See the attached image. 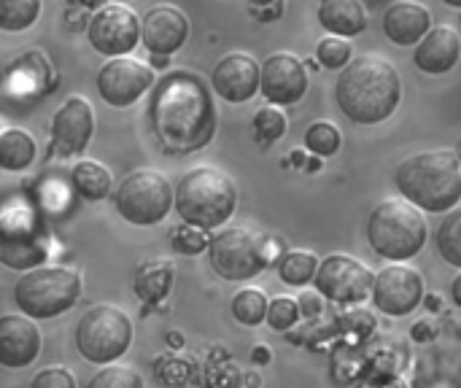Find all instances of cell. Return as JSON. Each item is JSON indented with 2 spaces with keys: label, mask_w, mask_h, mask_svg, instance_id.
I'll return each instance as SVG.
<instances>
[{
  "label": "cell",
  "mask_w": 461,
  "mask_h": 388,
  "mask_svg": "<svg viewBox=\"0 0 461 388\" xmlns=\"http://www.w3.org/2000/svg\"><path fill=\"white\" fill-rule=\"evenodd\" d=\"M461 57V38L459 32L451 24H438L432 27L419 43H416V54L413 62L421 73L429 76H443L451 73L459 65Z\"/></svg>",
  "instance_id": "ffe728a7"
},
{
  "label": "cell",
  "mask_w": 461,
  "mask_h": 388,
  "mask_svg": "<svg viewBox=\"0 0 461 388\" xmlns=\"http://www.w3.org/2000/svg\"><path fill=\"white\" fill-rule=\"evenodd\" d=\"M86 388H146L143 378L130 367H105L100 370Z\"/></svg>",
  "instance_id": "836d02e7"
},
{
  "label": "cell",
  "mask_w": 461,
  "mask_h": 388,
  "mask_svg": "<svg viewBox=\"0 0 461 388\" xmlns=\"http://www.w3.org/2000/svg\"><path fill=\"white\" fill-rule=\"evenodd\" d=\"M435 243H438L440 257H443L451 267L461 270V205L451 208V211L443 216V221H440V227H438V232H435Z\"/></svg>",
  "instance_id": "4316f807"
},
{
  "label": "cell",
  "mask_w": 461,
  "mask_h": 388,
  "mask_svg": "<svg viewBox=\"0 0 461 388\" xmlns=\"http://www.w3.org/2000/svg\"><path fill=\"white\" fill-rule=\"evenodd\" d=\"M400 197L427 213H448L461 203V165L454 151H421L394 173Z\"/></svg>",
  "instance_id": "3957f363"
},
{
  "label": "cell",
  "mask_w": 461,
  "mask_h": 388,
  "mask_svg": "<svg viewBox=\"0 0 461 388\" xmlns=\"http://www.w3.org/2000/svg\"><path fill=\"white\" fill-rule=\"evenodd\" d=\"M46 259V232L38 216L19 200L0 205V262L11 270H32Z\"/></svg>",
  "instance_id": "30bf717a"
},
{
  "label": "cell",
  "mask_w": 461,
  "mask_h": 388,
  "mask_svg": "<svg viewBox=\"0 0 461 388\" xmlns=\"http://www.w3.org/2000/svg\"><path fill=\"white\" fill-rule=\"evenodd\" d=\"M38 149L30 132L24 130H5L0 135V167L11 173H22L32 165Z\"/></svg>",
  "instance_id": "d4e9b609"
},
{
  "label": "cell",
  "mask_w": 461,
  "mask_h": 388,
  "mask_svg": "<svg viewBox=\"0 0 461 388\" xmlns=\"http://www.w3.org/2000/svg\"><path fill=\"white\" fill-rule=\"evenodd\" d=\"M41 354V332L24 313L0 316V367H30Z\"/></svg>",
  "instance_id": "d6986e66"
},
{
  "label": "cell",
  "mask_w": 461,
  "mask_h": 388,
  "mask_svg": "<svg viewBox=\"0 0 461 388\" xmlns=\"http://www.w3.org/2000/svg\"><path fill=\"white\" fill-rule=\"evenodd\" d=\"M173 278H176V267L173 262H165V259H154V262H143L138 270H135V281H132V289L135 294L154 305V302H162L170 289H173Z\"/></svg>",
  "instance_id": "603a6c76"
},
{
  "label": "cell",
  "mask_w": 461,
  "mask_h": 388,
  "mask_svg": "<svg viewBox=\"0 0 461 388\" xmlns=\"http://www.w3.org/2000/svg\"><path fill=\"white\" fill-rule=\"evenodd\" d=\"M132 321L113 305L89 308L76 327L78 354L92 365H111L122 359L132 346Z\"/></svg>",
  "instance_id": "ba28073f"
},
{
  "label": "cell",
  "mask_w": 461,
  "mask_h": 388,
  "mask_svg": "<svg viewBox=\"0 0 461 388\" xmlns=\"http://www.w3.org/2000/svg\"><path fill=\"white\" fill-rule=\"evenodd\" d=\"M316 270H319V257L313 251L294 248V251H284L278 259V275L289 286L311 284L316 278Z\"/></svg>",
  "instance_id": "484cf974"
},
{
  "label": "cell",
  "mask_w": 461,
  "mask_h": 388,
  "mask_svg": "<svg viewBox=\"0 0 461 388\" xmlns=\"http://www.w3.org/2000/svg\"><path fill=\"white\" fill-rule=\"evenodd\" d=\"M448 5H454V8H461V0H446Z\"/></svg>",
  "instance_id": "ab89813d"
},
{
  "label": "cell",
  "mask_w": 461,
  "mask_h": 388,
  "mask_svg": "<svg viewBox=\"0 0 461 388\" xmlns=\"http://www.w3.org/2000/svg\"><path fill=\"white\" fill-rule=\"evenodd\" d=\"M284 246L251 227H224L208 243L211 267L224 281H251L281 259Z\"/></svg>",
  "instance_id": "8992f818"
},
{
  "label": "cell",
  "mask_w": 461,
  "mask_h": 388,
  "mask_svg": "<svg viewBox=\"0 0 461 388\" xmlns=\"http://www.w3.org/2000/svg\"><path fill=\"white\" fill-rule=\"evenodd\" d=\"M451 297H454V302L461 308V270L459 275L454 278V284H451Z\"/></svg>",
  "instance_id": "74e56055"
},
{
  "label": "cell",
  "mask_w": 461,
  "mask_h": 388,
  "mask_svg": "<svg viewBox=\"0 0 461 388\" xmlns=\"http://www.w3.org/2000/svg\"><path fill=\"white\" fill-rule=\"evenodd\" d=\"M113 205L119 216L130 224L138 227H151L159 224L170 208H173V186L170 181L149 167L127 173L116 192H113Z\"/></svg>",
  "instance_id": "9c48e42d"
},
{
  "label": "cell",
  "mask_w": 461,
  "mask_h": 388,
  "mask_svg": "<svg viewBox=\"0 0 461 388\" xmlns=\"http://www.w3.org/2000/svg\"><path fill=\"white\" fill-rule=\"evenodd\" d=\"M254 362H270V354L265 348H257L254 351Z\"/></svg>",
  "instance_id": "f35d334b"
},
{
  "label": "cell",
  "mask_w": 461,
  "mask_h": 388,
  "mask_svg": "<svg viewBox=\"0 0 461 388\" xmlns=\"http://www.w3.org/2000/svg\"><path fill=\"white\" fill-rule=\"evenodd\" d=\"M316 16L330 35L354 38L367 30V8L362 0H321Z\"/></svg>",
  "instance_id": "7402d4cb"
},
{
  "label": "cell",
  "mask_w": 461,
  "mask_h": 388,
  "mask_svg": "<svg viewBox=\"0 0 461 388\" xmlns=\"http://www.w3.org/2000/svg\"><path fill=\"white\" fill-rule=\"evenodd\" d=\"M456 157H459V165H461V143H459V154H456Z\"/></svg>",
  "instance_id": "60d3db41"
},
{
  "label": "cell",
  "mask_w": 461,
  "mask_h": 388,
  "mask_svg": "<svg viewBox=\"0 0 461 388\" xmlns=\"http://www.w3.org/2000/svg\"><path fill=\"white\" fill-rule=\"evenodd\" d=\"M154 86V73L132 57H113L97 73V92L113 108H127Z\"/></svg>",
  "instance_id": "5bb4252c"
},
{
  "label": "cell",
  "mask_w": 461,
  "mask_h": 388,
  "mask_svg": "<svg viewBox=\"0 0 461 388\" xmlns=\"http://www.w3.org/2000/svg\"><path fill=\"white\" fill-rule=\"evenodd\" d=\"M370 297L375 308L392 319L411 316L424 302V275L405 262H389L375 273Z\"/></svg>",
  "instance_id": "7c38bea8"
},
{
  "label": "cell",
  "mask_w": 461,
  "mask_h": 388,
  "mask_svg": "<svg viewBox=\"0 0 461 388\" xmlns=\"http://www.w3.org/2000/svg\"><path fill=\"white\" fill-rule=\"evenodd\" d=\"M73 186L84 200L97 203V200H105L111 194L113 178H111L105 165H100L95 159H81L73 167Z\"/></svg>",
  "instance_id": "cb8c5ba5"
},
{
  "label": "cell",
  "mask_w": 461,
  "mask_h": 388,
  "mask_svg": "<svg viewBox=\"0 0 461 388\" xmlns=\"http://www.w3.org/2000/svg\"><path fill=\"white\" fill-rule=\"evenodd\" d=\"M351 43L348 38H340V35H327L319 41L316 46V59L321 68H330V70H343L348 62H351Z\"/></svg>",
  "instance_id": "4dcf8cb0"
},
{
  "label": "cell",
  "mask_w": 461,
  "mask_h": 388,
  "mask_svg": "<svg viewBox=\"0 0 461 388\" xmlns=\"http://www.w3.org/2000/svg\"><path fill=\"white\" fill-rule=\"evenodd\" d=\"M151 130L167 154H192L211 143L216 132V108L211 89L200 76L173 73L151 97Z\"/></svg>",
  "instance_id": "6da1fadb"
},
{
  "label": "cell",
  "mask_w": 461,
  "mask_h": 388,
  "mask_svg": "<svg viewBox=\"0 0 461 388\" xmlns=\"http://www.w3.org/2000/svg\"><path fill=\"white\" fill-rule=\"evenodd\" d=\"M30 388H78L76 383V375L65 367H49L43 373H38L32 378Z\"/></svg>",
  "instance_id": "d590c367"
},
{
  "label": "cell",
  "mask_w": 461,
  "mask_h": 388,
  "mask_svg": "<svg viewBox=\"0 0 461 388\" xmlns=\"http://www.w3.org/2000/svg\"><path fill=\"white\" fill-rule=\"evenodd\" d=\"M86 38L97 54L124 57L140 41V19L124 3H108L92 16Z\"/></svg>",
  "instance_id": "4fadbf2b"
},
{
  "label": "cell",
  "mask_w": 461,
  "mask_h": 388,
  "mask_svg": "<svg viewBox=\"0 0 461 388\" xmlns=\"http://www.w3.org/2000/svg\"><path fill=\"white\" fill-rule=\"evenodd\" d=\"M432 27V11L421 3L402 0L384 14V32L394 46H416Z\"/></svg>",
  "instance_id": "44dd1931"
},
{
  "label": "cell",
  "mask_w": 461,
  "mask_h": 388,
  "mask_svg": "<svg viewBox=\"0 0 461 388\" xmlns=\"http://www.w3.org/2000/svg\"><path fill=\"white\" fill-rule=\"evenodd\" d=\"M343 146V135H340V127L332 124V122H313L308 130H305V149L313 154V157H335Z\"/></svg>",
  "instance_id": "f546056e"
},
{
  "label": "cell",
  "mask_w": 461,
  "mask_h": 388,
  "mask_svg": "<svg viewBox=\"0 0 461 388\" xmlns=\"http://www.w3.org/2000/svg\"><path fill=\"white\" fill-rule=\"evenodd\" d=\"M297 319H300V305H297L294 297L281 294V297H273V300L267 302V316H265V321L270 324V329H276V332H289V329L297 324Z\"/></svg>",
  "instance_id": "d6a6232c"
},
{
  "label": "cell",
  "mask_w": 461,
  "mask_h": 388,
  "mask_svg": "<svg viewBox=\"0 0 461 388\" xmlns=\"http://www.w3.org/2000/svg\"><path fill=\"white\" fill-rule=\"evenodd\" d=\"M267 294L262 292V289H254V286H249V289H240L235 297H232V316H235V321L238 324H243V327H259V324H265V316H267Z\"/></svg>",
  "instance_id": "83f0119b"
},
{
  "label": "cell",
  "mask_w": 461,
  "mask_h": 388,
  "mask_svg": "<svg viewBox=\"0 0 461 388\" xmlns=\"http://www.w3.org/2000/svg\"><path fill=\"white\" fill-rule=\"evenodd\" d=\"M213 92L227 103H249L259 92V62L246 51L224 54L211 76Z\"/></svg>",
  "instance_id": "e0dca14e"
},
{
  "label": "cell",
  "mask_w": 461,
  "mask_h": 388,
  "mask_svg": "<svg viewBox=\"0 0 461 388\" xmlns=\"http://www.w3.org/2000/svg\"><path fill=\"white\" fill-rule=\"evenodd\" d=\"M92 132H95L92 105L86 97L73 95L57 108L51 119V149L59 157H76L89 146Z\"/></svg>",
  "instance_id": "2e32d148"
},
{
  "label": "cell",
  "mask_w": 461,
  "mask_h": 388,
  "mask_svg": "<svg viewBox=\"0 0 461 388\" xmlns=\"http://www.w3.org/2000/svg\"><path fill=\"white\" fill-rule=\"evenodd\" d=\"M373 284H375V273L365 262L348 254H330L327 259H321L313 278L316 292L324 300L340 305L365 302L373 294Z\"/></svg>",
  "instance_id": "8fae6325"
},
{
  "label": "cell",
  "mask_w": 461,
  "mask_h": 388,
  "mask_svg": "<svg viewBox=\"0 0 461 388\" xmlns=\"http://www.w3.org/2000/svg\"><path fill=\"white\" fill-rule=\"evenodd\" d=\"M81 294V275L70 267H38L19 278L14 300L27 319L68 313Z\"/></svg>",
  "instance_id": "52a82bcc"
},
{
  "label": "cell",
  "mask_w": 461,
  "mask_h": 388,
  "mask_svg": "<svg viewBox=\"0 0 461 388\" xmlns=\"http://www.w3.org/2000/svg\"><path fill=\"white\" fill-rule=\"evenodd\" d=\"M189 38V19L176 5H154L140 19V41L151 54H176Z\"/></svg>",
  "instance_id": "ac0fdd59"
},
{
  "label": "cell",
  "mask_w": 461,
  "mask_h": 388,
  "mask_svg": "<svg viewBox=\"0 0 461 388\" xmlns=\"http://www.w3.org/2000/svg\"><path fill=\"white\" fill-rule=\"evenodd\" d=\"M335 97L354 124H381L400 108V70L381 54H362L340 70Z\"/></svg>",
  "instance_id": "7a4b0ae2"
},
{
  "label": "cell",
  "mask_w": 461,
  "mask_h": 388,
  "mask_svg": "<svg viewBox=\"0 0 461 388\" xmlns=\"http://www.w3.org/2000/svg\"><path fill=\"white\" fill-rule=\"evenodd\" d=\"M297 305H300V316H305V319H313V316L324 313V297L319 292H305L297 300Z\"/></svg>",
  "instance_id": "8d00e7d4"
},
{
  "label": "cell",
  "mask_w": 461,
  "mask_h": 388,
  "mask_svg": "<svg viewBox=\"0 0 461 388\" xmlns=\"http://www.w3.org/2000/svg\"><path fill=\"white\" fill-rule=\"evenodd\" d=\"M208 235H205V230H200V227H194V224H181L176 232H173V246L178 248V251H184V254H200V251H205L208 248Z\"/></svg>",
  "instance_id": "e575fe53"
},
{
  "label": "cell",
  "mask_w": 461,
  "mask_h": 388,
  "mask_svg": "<svg viewBox=\"0 0 461 388\" xmlns=\"http://www.w3.org/2000/svg\"><path fill=\"white\" fill-rule=\"evenodd\" d=\"M173 205L186 224H194L200 230H216L224 227L235 213L238 186L224 170L200 165L178 181L173 192Z\"/></svg>",
  "instance_id": "277c9868"
},
{
  "label": "cell",
  "mask_w": 461,
  "mask_h": 388,
  "mask_svg": "<svg viewBox=\"0 0 461 388\" xmlns=\"http://www.w3.org/2000/svg\"><path fill=\"white\" fill-rule=\"evenodd\" d=\"M41 0H0V30L22 32L35 24Z\"/></svg>",
  "instance_id": "f1b7e54d"
},
{
  "label": "cell",
  "mask_w": 461,
  "mask_h": 388,
  "mask_svg": "<svg viewBox=\"0 0 461 388\" xmlns=\"http://www.w3.org/2000/svg\"><path fill=\"white\" fill-rule=\"evenodd\" d=\"M259 92L270 105H294L308 92L305 62L289 51H276L259 65Z\"/></svg>",
  "instance_id": "9a60e30c"
},
{
  "label": "cell",
  "mask_w": 461,
  "mask_h": 388,
  "mask_svg": "<svg viewBox=\"0 0 461 388\" xmlns=\"http://www.w3.org/2000/svg\"><path fill=\"white\" fill-rule=\"evenodd\" d=\"M254 135L262 146H270L286 135V116L278 108H259L254 116Z\"/></svg>",
  "instance_id": "1f68e13d"
},
{
  "label": "cell",
  "mask_w": 461,
  "mask_h": 388,
  "mask_svg": "<svg viewBox=\"0 0 461 388\" xmlns=\"http://www.w3.org/2000/svg\"><path fill=\"white\" fill-rule=\"evenodd\" d=\"M370 248L389 262H408L419 257L429 240V224L421 208L405 197H389L378 203L367 221Z\"/></svg>",
  "instance_id": "5b68a950"
}]
</instances>
